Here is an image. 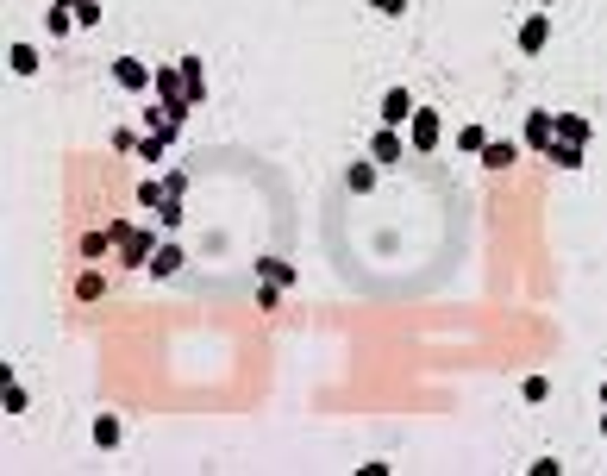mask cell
Segmentation results:
<instances>
[{"mask_svg":"<svg viewBox=\"0 0 607 476\" xmlns=\"http://www.w3.org/2000/svg\"><path fill=\"white\" fill-rule=\"evenodd\" d=\"M107 233H113V251H120L125 270H144V263L157 257V244H163V238L150 233V226H131V220H113Z\"/></svg>","mask_w":607,"mask_h":476,"instance_id":"cell-1","label":"cell"},{"mask_svg":"<svg viewBox=\"0 0 607 476\" xmlns=\"http://www.w3.org/2000/svg\"><path fill=\"white\" fill-rule=\"evenodd\" d=\"M407 144L426 157V151H439L445 144V119L432 114V107H413V119H407Z\"/></svg>","mask_w":607,"mask_h":476,"instance_id":"cell-2","label":"cell"},{"mask_svg":"<svg viewBox=\"0 0 607 476\" xmlns=\"http://www.w3.org/2000/svg\"><path fill=\"white\" fill-rule=\"evenodd\" d=\"M407 151H413V144L401 138V125H376V132H369V157H376V163H407Z\"/></svg>","mask_w":607,"mask_h":476,"instance_id":"cell-3","label":"cell"},{"mask_svg":"<svg viewBox=\"0 0 607 476\" xmlns=\"http://www.w3.org/2000/svg\"><path fill=\"white\" fill-rule=\"evenodd\" d=\"M551 138H557V114H526V119H520V144H526V151H539V157H545V151H551Z\"/></svg>","mask_w":607,"mask_h":476,"instance_id":"cell-4","label":"cell"},{"mask_svg":"<svg viewBox=\"0 0 607 476\" xmlns=\"http://www.w3.org/2000/svg\"><path fill=\"white\" fill-rule=\"evenodd\" d=\"M113 82H120L125 95H144V88L157 82V69H150V63H138V57H113Z\"/></svg>","mask_w":607,"mask_h":476,"instance_id":"cell-5","label":"cell"},{"mask_svg":"<svg viewBox=\"0 0 607 476\" xmlns=\"http://www.w3.org/2000/svg\"><path fill=\"white\" fill-rule=\"evenodd\" d=\"M545 44H551V19H545V13H526V19H520V57H539Z\"/></svg>","mask_w":607,"mask_h":476,"instance_id":"cell-6","label":"cell"},{"mask_svg":"<svg viewBox=\"0 0 607 476\" xmlns=\"http://www.w3.org/2000/svg\"><path fill=\"white\" fill-rule=\"evenodd\" d=\"M150 95L169 107V101H188V82H182V63H157V82H150Z\"/></svg>","mask_w":607,"mask_h":476,"instance_id":"cell-7","label":"cell"},{"mask_svg":"<svg viewBox=\"0 0 607 476\" xmlns=\"http://www.w3.org/2000/svg\"><path fill=\"white\" fill-rule=\"evenodd\" d=\"M182 82H188V101H195V107L213 101V82H207V63H201V57H182Z\"/></svg>","mask_w":607,"mask_h":476,"instance_id":"cell-8","label":"cell"},{"mask_svg":"<svg viewBox=\"0 0 607 476\" xmlns=\"http://www.w3.org/2000/svg\"><path fill=\"white\" fill-rule=\"evenodd\" d=\"M182 263H188V257H182V244H176V238H163V244H157V257H150V263H144V270H150V276H157V282H169V276H176V270H182Z\"/></svg>","mask_w":607,"mask_h":476,"instance_id":"cell-9","label":"cell"},{"mask_svg":"<svg viewBox=\"0 0 607 476\" xmlns=\"http://www.w3.org/2000/svg\"><path fill=\"white\" fill-rule=\"evenodd\" d=\"M513 157H520V144H513V138H488V144H483V157H476V163L501 176V169H513Z\"/></svg>","mask_w":607,"mask_h":476,"instance_id":"cell-10","label":"cell"},{"mask_svg":"<svg viewBox=\"0 0 607 476\" xmlns=\"http://www.w3.org/2000/svg\"><path fill=\"white\" fill-rule=\"evenodd\" d=\"M413 119V88H388L382 95V125H407Z\"/></svg>","mask_w":607,"mask_h":476,"instance_id":"cell-11","label":"cell"},{"mask_svg":"<svg viewBox=\"0 0 607 476\" xmlns=\"http://www.w3.org/2000/svg\"><path fill=\"white\" fill-rule=\"evenodd\" d=\"M95 452H120V439H125V426H120V414H95Z\"/></svg>","mask_w":607,"mask_h":476,"instance_id":"cell-12","label":"cell"},{"mask_svg":"<svg viewBox=\"0 0 607 476\" xmlns=\"http://www.w3.org/2000/svg\"><path fill=\"white\" fill-rule=\"evenodd\" d=\"M557 138H570V144H583V151H589V138H595V125H589V119H583V114H557Z\"/></svg>","mask_w":607,"mask_h":476,"instance_id":"cell-13","label":"cell"},{"mask_svg":"<svg viewBox=\"0 0 607 476\" xmlns=\"http://www.w3.org/2000/svg\"><path fill=\"white\" fill-rule=\"evenodd\" d=\"M545 163H557V169H583V144H570V138H551Z\"/></svg>","mask_w":607,"mask_h":476,"instance_id":"cell-14","label":"cell"},{"mask_svg":"<svg viewBox=\"0 0 607 476\" xmlns=\"http://www.w3.org/2000/svg\"><path fill=\"white\" fill-rule=\"evenodd\" d=\"M257 276H263V282H276V288H294V263H288V257H263V263H257Z\"/></svg>","mask_w":607,"mask_h":476,"instance_id":"cell-15","label":"cell"},{"mask_svg":"<svg viewBox=\"0 0 607 476\" xmlns=\"http://www.w3.org/2000/svg\"><path fill=\"white\" fill-rule=\"evenodd\" d=\"M345 188H351V195H369V188H376V157H364V163L345 169Z\"/></svg>","mask_w":607,"mask_h":476,"instance_id":"cell-16","label":"cell"},{"mask_svg":"<svg viewBox=\"0 0 607 476\" xmlns=\"http://www.w3.org/2000/svg\"><path fill=\"white\" fill-rule=\"evenodd\" d=\"M101 295H107V276H101V270H82V276H76V301H88V307H95Z\"/></svg>","mask_w":607,"mask_h":476,"instance_id":"cell-17","label":"cell"},{"mask_svg":"<svg viewBox=\"0 0 607 476\" xmlns=\"http://www.w3.org/2000/svg\"><path fill=\"white\" fill-rule=\"evenodd\" d=\"M44 32H50V38H69V32H76V13H69V6H50V13H44Z\"/></svg>","mask_w":607,"mask_h":476,"instance_id":"cell-18","label":"cell"},{"mask_svg":"<svg viewBox=\"0 0 607 476\" xmlns=\"http://www.w3.org/2000/svg\"><path fill=\"white\" fill-rule=\"evenodd\" d=\"M6 63H13V76H38V50H32V44H13Z\"/></svg>","mask_w":607,"mask_h":476,"instance_id":"cell-19","label":"cell"},{"mask_svg":"<svg viewBox=\"0 0 607 476\" xmlns=\"http://www.w3.org/2000/svg\"><path fill=\"white\" fill-rule=\"evenodd\" d=\"M0 407H6V414H25V407H32V395H25V389L13 382V370H6V389H0Z\"/></svg>","mask_w":607,"mask_h":476,"instance_id":"cell-20","label":"cell"},{"mask_svg":"<svg viewBox=\"0 0 607 476\" xmlns=\"http://www.w3.org/2000/svg\"><path fill=\"white\" fill-rule=\"evenodd\" d=\"M107 251H113V233H82V257H88V263H101Z\"/></svg>","mask_w":607,"mask_h":476,"instance_id":"cell-21","label":"cell"},{"mask_svg":"<svg viewBox=\"0 0 607 476\" xmlns=\"http://www.w3.org/2000/svg\"><path fill=\"white\" fill-rule=\"evenodd\" d=\"M483 144H488L483 125H464V132H458V151H464V157H483Z\"/></svg>","mask_w":607,"mask_h":476,"instance_id":"cell-22","label":"cell"},{"mask_svg":"<svg viewBox=\"0 0 607 476\" xmlns=\"http://www.w3.org/2000/svg\"><path fill=\"white\" fill-rule=\"evenodd\" d=\"M163 201H169V188H163V182H144V188H138V207H150V214H157Z\"/></svg>","mask_w":607,"mask_h":476,"instance_id":"cell-23","label":"cell"},{"mask_svg":"<svg viewBox=\"0 0 607 476\" xmlns=\"http://www.w3.org/2000/svg\"><path fill=\"white\" fill-rule=\"evenodd\" d=\"M157 214H163V233H176V226H182V220H188V214H182V195H169V201H163V207H157Z\"/></svg>","mask_w":607,"mask_h":476,"instance_id":"cell-24","label":"cell"},{"mask_svg":"<svg viewBox=\"0 0 607 476\" xmlns=\"http://www.w3.org/2000/svg\"><path fill=\"white\" fill-rule=\"evenodd\" d=\"M520 395H526V401H532V407H539V401H545V395H551V382H545V376H526V382H520Z\"/></svg>","mask_w":607,"mask_h":476,"instance_id":"cell-25","label":"cell"},{"mask_svg":"<svg viewBox=\"0 0 607 476\" xmlns=\"http://www.w3.org/2000/svg\"><path fill=\"white\" fill-rule=\"evenodd\" d=\"M76 25H101V0H82V6H76Z\"/></svg>","mask_w":607,"mask_h":476,"instance_id":"cell-26","label":"cell"},{"mask_svg":"<svg viewBox=\"0 0 607 476\" xmlns=\"http://www.w3.org/2000/svg\"><path fill=\"white\" fill-rule=\"evenodd\" d=\"M364 6H376L382 19H401V13H407V0H364Z\"/></svg>","mask_w":607,"mask_h":476,"instance_id":"cell-27","label":"cell"},{"mask_svg":"<svg viewBox=\"0 0 607 476\" xmlns=\"http://www.w3.org/2000/svg\"><path fill=\"white\" fill-rule=\"evenodd\" d=\"M50 6H69V13H76V6H82V0H50Z\"/></svg>","mask_w":607,"mask_h":476,"instance_id":"cell-28","label":"cell"},{"mask_svg":"<svg viewBox=\"0 0 607 476\" xmlns=\"http://www.w3.org/2000/svg\"><path fill=\"white\" fill-rule=\"evenodd\" d=\"M602 439H607V407H602Z\"/></svg>","mask_w":607,"mask_h":476,"instance_id":"cell-29","label":"cell"},{"mask_svg":"<svg viewBox=\"0 0 607 476\" xmlns=\"http://www.w3.org/2000/svg\"><path fill=\"white\" fill-rule=\"evenodd\" d=\"M602 407H607V382H602Z\"/></svg>","mask_w":607,"mask_h":476,"instance_id":"cell-30","label":"cell"},{"mask_svg":"<svg viewBox=\"0 0 607 476\" xmlns=\"http://www.w3.org/2000/svg\"><path fill=\"white\" fill-rule=\"evenodd\" d=\"M539 6H557V0H539Z\"/></svg>","mask_w":607,"mask_h":476,"instance_id":"cell-31","label":"cell"}]
</instances>
